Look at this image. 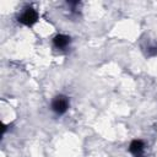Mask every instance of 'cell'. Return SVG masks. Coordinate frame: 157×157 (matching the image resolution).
I'll use <instances>...</instances> for the list:
<instances>
[{"mask_svg": "<svg viewBox=\"0 0 157 157\" xmlns=\"http://www.w3.org/2000/svg\"><path fill=\"white\" fill-rule=\"evenodd\" d=\"M38 20V13L32 7H27L25 9V11L18 16V22H21L25 26H33Z\"/></svg>", "mask_w": 157, "mask_h": 157, "instance_id": "cell-1", "label": "cell"}, {"mask_svg": "<svg viewBox=\"0 0 157 157\" xmlns=\"http://www.w3.org/2000/svg\"><path fill=\"white\" fill-rule=\"evenodd\" d=\"M69 108V98L66 96H56L53 102H52V109L58 114V115H61L64 114Z\"/></svg>", "mask_w": 157, "mask_h": 157, "instance_id": "cell-2", "label": "cell"}, {"mask_svg": "<svg viewBox=\"0 0 157 157\" xmlns=\"http://www.w3.org/2000/svg\"><path fill=\"white\" fill-rule=\"evenodd\" d=\"M129 151L135 157H142L144 156V151H145L144 141H141V140H132L130 146H129Z\"/></svg>", "mask_w": 157, "mask_h": 157, "instance_id": "cell-3", "label": "cell"}, {"mask_svg": "<svg viewBox=\"0 0 157 157\" xmlns=\"http://www.w3.org/2000/svg\"><path fill=\"white\" fill-rule=\"evenodd\" d=\"M53 43L56 48L59 49H64L70 44V37L65 36V34H56L53 39Z\"/></svg>", "mask_w": 157, "mask_h": 157, "instance_id": "cell-4", "label": "cell"}, {"mask_svg": "<svg viewBox=\"0 0 157 157\" xmlns=\"http://www.w3.org/2000/svg\"><path fill=\"white\" fill-rule=\"evenodd\" d=\"M148 54H150L151 56L157 55V48H156V47H151V48H148Z\"/></svg>", "mask_w": 157, "mask_h": 157, "instance_id": "cell-5", "label": "cell"}]
</instances>
